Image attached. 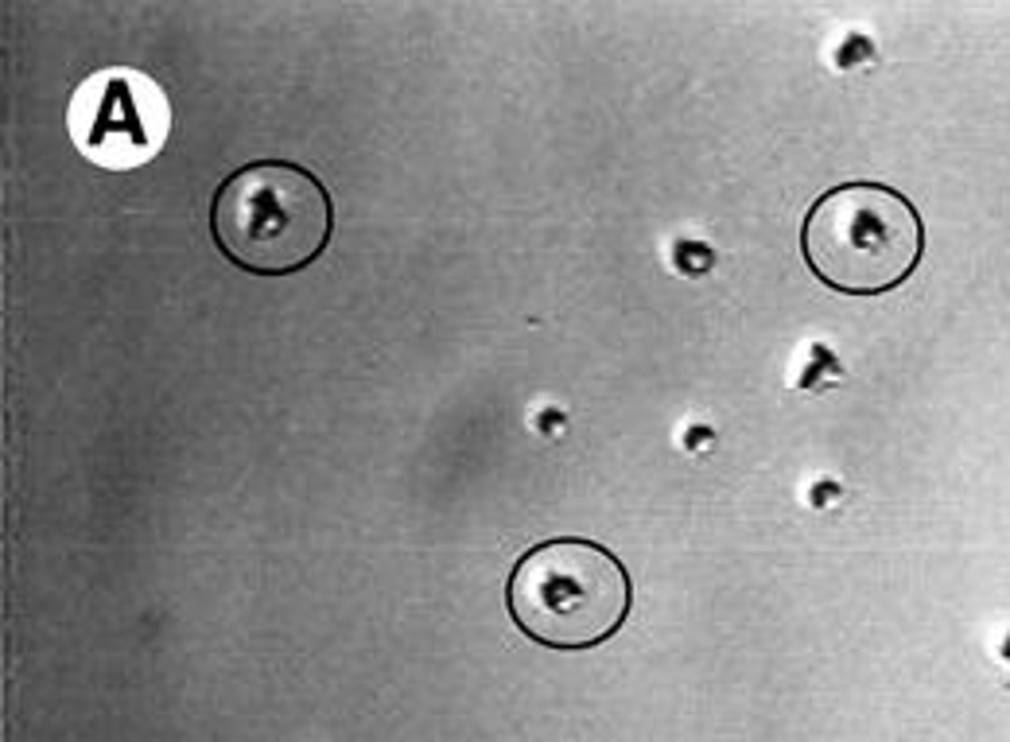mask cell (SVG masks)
Instances as JSON below:
<instances>
[{
	"label": "cell",
	"instance_id": "277c9868",
	"mask_svg": "<svg viewBox=\"0 0 1010 742\" xmlns=\"http://www.w3.org/2000/svg\"><path fill=\"white\" fill-rule=\"evenodd\" d=\"M67 132L98 168H145L171 137V101L145 70L101 67L78 82L67 106Z\"/></svg>",
	"mask_w": 1010,
	"mask_h": 742
},
{
	"label": "cell",
	"instance_id": "3957f363",
	"mask_svg": "<svg viewBox=\"0 0 1010 742\" xmlns=\"http://www.w3.org/2000/svg\"><path fill=\"white\" fill-rule=\"evenodd\" d=\"M804 265L843 296H882L925 257V222L887 184H843L812 202L801 230Z\"/></svg>",
	"mask_w": 1010,
	"mask_h": 742
},
{
	"label": "cell",
	"instance_id": "7a4b0ae2",
	"mask_svg": "<svg viewBox=\"0 0 1010 742\" xmlns=\"http://www.w3.org/2000/svg\"><path fill=\"white\" fill-rule=\"evenodd\" d=\"M634 587L611 548L560 536L528 548L505 583L513 626L548 650H595L630 619Z\"/></svg>",
	"mask_w": 1010,
	"mask_h": 742
},
{
	"label": "cell",
	"instance_id": "6da1fadb",
	"mask_svg": "<svg viewBox=\"0 0 1010 742\" xmlns=\"http://www.w3.org/2000/svg\"><path fill=\"white\" fill-rule=\"evenodd\" d=\"M335 234L330 191L307 168L257 160L218 184L210 238L218 253L253 276H291L327 253Z\"/></svg>",
	"mask_w": 1010,
	"mask_h": 742
}]
</instances>
